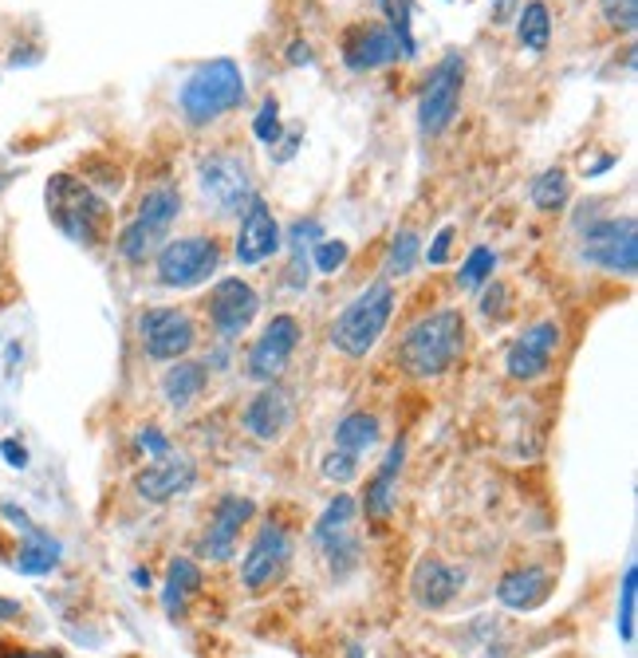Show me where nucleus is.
I'll return each instance as SVG.
<instances>
[{"label":"nucleus","mask_w":638,"mask_h":658,"mask_svg":"<svg viewBox=\"0 0 638 658\" xmlns=\"http://www.w3.org/2000/svg\"><path fill=\"white\" fill-rule=\"evenodd\" d=\"M450 245H453V229H442V233H438V241L430 245V253H426V257H430V265H445V260H450Z\"/></svg>","instance_id":"ea45409f"},{"label":"nucleus","mask_w":638,"mask_h":658,"mask_svg":"<svg viewBox=\"0 0 638 658\" xmlns=\"http://www.w3.org/2000/svg\"><path fill=\"white\" fill-rule=\"evenodd\" d=\"M465 568L457 564H445L438 556H422L418 564H414V576H410V596L414 604L422 607V611H442L457 599V592L465 587Z\"/></svg>","instance_id":"f3484780"},{"label":"nucleus","mask_w":638,"mask_h":658,"mask_svg":"<svg viewBox=\"0 0 638 658\" xmlns=\"http://www.w3.org/2000/svg\"><path fill=\"white\" fill-rule=\"evenodd\" d=\"M319 474L328 477V482H335V485H351L355 477H359V458L355 453H347V450H331L323 462H319Z\"/></svg>","instance_id":"72a5a7b5"},{"label":"nucleus","mask_w":638,"mask_h":658,"mask_svg":"<svg viewBox=\"0 0 638 658\" xmlns=\"http://www.w3.org/2000/svg\"><path fill=\"white\" fill-rule=\"evenodd\" d=\"M635 607H638V568L635 560L623 572V587H618V638L635 643Z\"/></svg>","instance_id":"c756f323"},{"label":"nucleus","mask_w":638,"mask_h":658,"mask_svg":"<svg viewBox=\"0 0 638 658\" xmlns=\"http://www.w3.org/2000/svg\"><path fill=\"white\" fill-rule=\"evenodd\" d=\"M347 241H319L316 253H311V265L319 268V272H340L343 265H347Z\"/></svg>","instance_id":"c9c22d12"},{"label":"nucleus","mask_w":638,"mask_h":658,"mask_svg":"<svg viewBox=\"0 0 638 658\" xmlns=\"http://www.w3.org/2000/svg\"><path fill=\"white\" fill-rule=\"evenodd\" d=\"M347 658H363V647H359V643H351V650H347Z\"/></svg>","instance_id":"09e8293b"},{"label":"nucleus","mask_w":638,"mask_h":658,"mask_svg":"<svg viewBox=\"0 0 638 658\" xmlns=\"http://www.w3.org/2000/svg\"><path fill=\"white\" fill-rule=\"evenodd\" d=\"M493 268H496V253L493 248L477 245L474 253L465 257L462 272H457V284H462V289H477V284H484V280L493 277Z\"/></svg>","instance_id":"473e14b6"},{"label":"nucleus","mask_w":638,"mask_h":658,"mask_svg":"<svg viewBox=\"0 0 638 658\" xmlns=\"http://www.w3.org/2000/svg\"><path fill=\"white\" fill-rule=\"evenodd\" d=\"M289 63H296V68H299V63H311V48H308V44H304V40L292 44V48H289Z\"/></svg>","instance_id":"c03bdc74"},{"label":"nucleus","mask_w":638,"mask_h":658,"mask_svg":"<svg viewBox=\"0 0 638 658\" xmlns=\"http://www.w3.org/2000/svg\"><path fill=\"white\" fill-rule=\"evenodd\" d=\"M138 450H146V458H165V453H170V438H165L162 430H155V426H146V430L138 434Z\"/></svg>","instance_id":"4c0bfd02"},{"label":"nucleus","mask_w":638,"mask_h":658,"mask_svg":"<svg viewBox=\"0 0 638 658\" xmlns=\"http://www.w3.org/2000/svg\"><path fill=\"white\" fill-rule=\"evenodd\" d=\"M0 453H4V462H9L12 470H24V465H28V450H24L21 442H12V438L0 442Z\"/></svg>","instance_id":"a19ab883"},{"label":"nucleus","mask_w":638,"mask_h":658,"mask_svg":"<svg viewBox=\"0 0 638 658\" xmlns=\"http://www.w3.org/2000/svg\"><path fill=\"white\" fill-rule=\"evenodd\" d=\"M21 616V604H12V599H0V619H16Z\"/></svg>","instance_id":"a18cd8bd"},{"label":"nucleus","mask_w":638,"mask_h":658,"mask_svg":"<svg viewBox=\"0 0 638 658\" xmlns=\"http://www.w3.org/2000/svg\"><path fill=\"white\" fill-rule=\"evenodd\" d=\"M60 560H63L60 540L32 525L28 533H24L21 556H16V572H24V576H48L52 568H60Z\"/></svg>","instance_id":"393cba45"},{"label":"nucleus","mask_w":638,"mask_h":658,"mask_svg":"<svg viewBox=\"0 0 638 658\" xmlns=\"http://www.w3.org/2000/svg\"><path fill=\"white\" fill-rule=\"evenodd\" d=\"M418 253H422V245H418V233H410V229L394 233L391 253H387V277H406V272H414V265H418Z\"/></svg>","instance_id":"2f4dec72"},{"label":"nucleus","mask_w":638,"mask_h":658,"mask_svg":"<svg viewBox=\"0 0 638 658\" xmlns=\"http://www.w3.org/2000/svg\"><path fill=\"white\" fill-rule=\"evenodd\" d=\"M44 197H48V217L63 237H72L75 245H99L107 229V202L91 185L79 182L75 174H56Z\"/></svg>","instance_id":"f03ea898"},{"label":"nucleus","mask_w":638,"mask_h":658,"mask_svg":"<svg viewBox=\"0 0 638 658\" xmlns=\"http://www.w3.org/2000/svg\"><path fill=\"white\" fill-rule=\"evenodd\" d=\"M197 482V465L194 458H186V453H165V458H155V465H146L143 474L134 477V489H138V497L150 504H165L174 501V497L189 493Z\"/></svg>","instance_id":"dca6fc26"},{"label":"nucleus","mask_w":638,"mask_h":658,"mask_svg":"<svg viewBox=\"0 0 638 658\" xmlns=\"http://www.w3.org/2000/svg\"><path fill=\"white\" fill-rule=\"evenodd\" d=\"M177 214H182V194H177L174 185H155V190L138 202V217H134V221H143V226L155 229V233H170Z\"/></svg>","instance_id":"a878e982"},{"label":"nucleus","mask_w":638,"mask_h":658,"mask_svg":"<svg viewBox=\"0 0 638 658\" xmlns=\"http://www.w3.org/2000/svg\"><path fill=\"white\" fill-rule=\"evenodd\" d=\"M465 351V316L457 308H442L410 324L398 343V363L414 379H438Z\"/></svg>","instance_id":"f257e3e1"},{"label":"nucleus","mask_w":638,"mask_h":658,"mask_svg":"<svg viewBox=\"0 0 638 658\" xmlns=\"http://www.w3.org/2000/svg\"><path fill=\"white\" fill-rule=\"evenodd\" d=\"M379 9L387 12V28L398 36V48H402V56H418V40H414V32H410V24H414V0H379Z\"/></svg>","instance_id":"c85d7f7f"},{"label":"nucleus","mask_w":638,"mask_h":658,"mask_svg":"<svg viewBox=\"0 0 638 658\" xmlns=\"http://www.w3.org/2000/svg\"><path fill=\"white\" fill-rule=\"evenodd\" d=\"M391 316H394V289L387 280H379V284H371L359 300H351L347 308L335 316V324L328 331L331 348L343 351L347 360H363L382 340Z\"/></svg>","instance_id":"7ed1b4c3"},{"label":"nucleus","mask_w":638,"mask_h":658,"mask_svg":"<svg viewBox=\"0 0 638 658\" xmlns=\"http://www.w3.org/2000/svg\"><path fill=\"white\" fill-rule=\"evenodd\" d=\"M299 343V319L296 316H272L260 340L248 348V375L257 382H277L289 370L292 351Z\"/></svg>","instance_id":"f8f14e48"},{"label":"nucleus","mask_w":638,"mask_h":658,"mask_svg":"<svg viewBox=\"0 0 638 658\" xmlns=\"http://www.w3.org/2000/svg\"><path fill=\"white\" fill-rule=\"evenodd\" d=\"M579 257L587 265L618 272V277H635L638 272V229L635 217H603L596 226H587Z\"/></svg>","instance_id":"423d86ee"},{"label":"nucleus","mask_w":638,"mask_h":658,"mask_svg":"<svg viewBox=\"0 0 638 658\" xmlns=\"http://www.w3.org/2000/svg\"><path fill=\"white\" fill-rule=\"evenodd\" d=\"M398 36H394L387 24H355V28L343 36V60H347L351 72H375V68H387V63L398 60Z\"/></svg>","instance_id":"6ab92c4d"},{"label":"nucleus","mask_w":638,"mask_h":658,"mask_svg":"<svg viewBox=\"0 0 638 658\" xmlns=\"http://www.w3.org/2000/svg\"><path fill=\"white\" fill-rule=\"evenodd\" d=\"M201 194L213 202L217 214H241L253 202L248 166L233 155H213L201 162Z\"/></svg>","instance_id":"ddd939ff"},{"label":"nucleus","mask_w":638,"mask_h":658,"mask_svg":"<svg viewBox=\"0 0 638 658\" xmlns=\"http://www.w3.org/2000/svg\"><path fill=\"white\" fill-rule=\"evenodd\" d=\"M0 658H63L60 650H24L16 643H0Z\"/></svg>","instance_id":"79ce46f5"},{"label":"nucleus","mask_w":638,"mask_h":658,"mask_svg":"<svg viewBox=\"0 0 638 658\" xmlns=\"http://www.w3.org/2000/svg\"><path fill=\"white\" fill-rule=\"evenodd\" d=\"M611 166H615V158H599V162L596 166H587V174H591V178H596V174H603V170H611Z\"/></svg>","instance_id":"49530a36"},{"label":"nucleus","mask_w":638,"mask_h":658,"mask_svg":"<svg viewBox=\"0 0 638 658\" xmlns=\"http://www.w3.org/2000/svg\"><path fill=\"white\" fill-rule=\"evenodd\" d=\"M253 131H257L260 143H268V146L280 143V107H277V99H265V103H260L257 119H253Z\"/></svg>","instance_id":"e433bc0d"},{"label":"nucleus","mask_w":638,"mask_h":658,"mask_svg":"<svg viewBox=\"0 0 638 658\" xmlns=\"http://www.w3.org/2000/svg\"><path fill=\"white\" fill-rule=\"evenodd\" d=\"M516 40L528 52H548V44H552V16H548L544 0H528L525 9L516 12Z\"/></svg>","instance_id":"cd10ccee"},{"label":"nucleus","mask_w":638,"mask_h":658,"mask_svg":"<svg viewBox=\"0 0 638 658\" xmlns=\"http://www.w3.org/2000/svg\"><path fill=\"white\" fill-rule=\"evenodd\" d=\"M280 226L277 217H272V209L260 202V197H253L245 206V221H241V233H237V260L245 268L260 265V260L277 257L280 253Z\"/></svg>","instance_id":"aec40b11"},{"label":"nucleus","mask_w":638,"mask_h":658,"mask_svg":"<svg viewBox=\"0 0 638 658\" xmlns=\"http://www.w3.org/2000/svg\"><path fill=\"white\" fill-rule=\"evenodd\" d=\"M245 103V75L233 60H209L201 63L186 83H182V114L189 123L206 126L221 114L237 111Z\"/></svg>","instance_id":"20e7f679"},{"label":"nucleus","mask_w":638,"mask_h":658,"mask_svg":"<svg viewBox=\"0 0 638 658\" xmlns=\"http://www.w3.org/2000/svg\"><path fill=\"white\" fill-rule=\"evenodd\" d=\"M289 560H292V536L284 525L277 521H265L253 536V545H248L245 560H241V584L260 596L268 587H277L289 572Z\"/></svg>","instance_id":"0eeeda50"},{"label":"nucleus","mask_w":638,"mask_h":658,"mask_svg":"<svg viewBox=\"0 0 638 658\" xmlns=\"http://www.w3.org/2000/svg\"><path fill=\"white\" fill-rule=\"evenodd\" d=\"M379 438H382V426H379V418L375 414H367V411H359V414H347V418L335 426V450H347V453H367V450H375L379 446Z\"/></svg>","instance_id":"bb28decb"},{"label":"nucleus","mask_w":638,"mask_h":658,"mask_svg":"<svg viewBox=\"0 0 638 658\" xmlns=\"http://www.w3.org/2000/svg\"><path fill=\"white\" fill-rule=\"evenodd\" d=\"M257 516V504L248 501V497H237V493H225L217 497V509L209 516L206 533L197 540V552L206 556V560H233L237 556V540H241V528L248 525Z\"/></svg>","instance_id":"9b49d317"},{"label":"nucleus","mask_w":638,"mask_h":658,"mask_svg":"<svg viewBox=\"0 0 638 658\" xmlns=\"http://www.w3.org/2000/svg\"><path fill=\"white\" fill-rule=\"evenodd\" d=\"M462 80H465V60L457 52H450L430 72V80L422 87V99H418V126L426 134H442L453 123L457 103H462Z\"/></svg>","instance_id":"1a4fd4ad"},{"label":"nucleus","mask_w":638,"mask_h":658,"mask_svg":"<svg viewBox=\"0 0 638 658\" xmlns=\"http://www.w3.org/2000/svg\"><path fill=\"white\" fill-rule=\"evenodd\" d=\"M355 513H359V501H355L351 493H340L316 521V545L323 548L328 564L335 568L340 576L347 572V568L359 564V540H355V533H351Z\"/></svg>","instance_id":"9d476101"},{"label":"nucleus","mask_w":638,"mask_h":658,"mask_svg":"<svg viewBox=\"0 0 638 658\" xmlns=\"http://www.w3.org/2000/svg\"><path fill=\"white\" fill-rule=\"evenodd\" d=\"M560 348V324L544 319V324H532V328L520 336V340L508 348L505 355V370L513 379L528 382V379H540L548 367H552V355Z\"/></svg>","instance_id":"a211bd4d"},{"label":"nucleus","mask_w":638,"mask_h":658,"mask_svg":"<svg viewBox=\"0 0 638 658\" xmlns=\"http://www.w3.org/2000/svg\"><path fill=\"white\" fill-rule=\"evenodd\" d=\"M572 194V185H567V174L564 170H544V174L532 182V206L536 209H560Z\"/></svg>","instance_id":"7c9ffc66"},{"label":"nucleus","mask_w":638,"mask_h":658,"mask_svg":"<svg viewBox=\"0 0 638 658\" xmlns=\"http://www.w3.org/2000/svg\"><path fill=\"white\" fill-rule=\"evenodd\" d=\"M548 596H552V572L536 564L513 568V572H505L501 584H496V599H501L508 611H536Z\"/></svg>","instance_id":"412c9836"},{"label":"nucleus","mask_w":638,"mask_h":658,"mask_svg":"<svg viewBox=\"0 0 638 658\" xmlns=\"http://www.w3.org/2000/svg\"><path fill=\"white\" fill-rule=\"evenodd\" d=\"M402 462H406V442H394L382 458L379 474L367 482V493H363V509L371 521H387L394 509V489H398V474H402Z\"/></svg>","instance_id":"4be33fe9"},{"label":"nucleus","mask_w":638,"mask_h":658,"mask_svg":"<svg viewBox=\"0 0 638 658\" xmlns=\"http://www.w3.org/2000/svg\"><path fill=\"white\" fill-rule=\"evenodd\" d=\"M599 4H603V16H608L611 28L618 32L638 28V0H599Z\"/></svg>","instance_id":"f704fd0d"},{"label":"nucleus","mask_w":638,"mask_h":658,"mask_svg":"<svg viewBox=\"0 0 638 658\" xmlns=\"http://www.w3.org/2000/svg\"><path fill=\"white\" fill-rule=\"evenodd\" d=\"M505 300H508V289H505V284H493V289H489V292L481 296V312H484V316H496V319H501V316L508 312Z\"/></svg>","instance_id":"58836bf2"},{"label":"nucleus","mask_w":638,"mask_h":658,"mask_svg":"<svg viewBox=\"0 0 638 658\" xmlns=\"http://www.w3.org/2000/svg\"><path fill=\"white\" fill-rule=\"evenodd\" d=\"M138 343L150 360L170 363V360H186L197 343V328L186 312L177 308H146L138 316Z\"/></svg>","instance_id":"6e6552de"},{"label":"nucleus","mask_w":638,"mask_h":658,"mask_svg":"<svg viewBox=\"0 0 638 658\" xmlns=\"http://www.w3.org/2000/svg\"><path fill=\"white\" fill-rule=\"evenodd\" d=\"M197 592H201V568H197V560L174 556L170 568H165V580H162V611L170 619H182L189 599H194Z\"/></svg>","instance_id":"5701e85b"},{"label":"nucleus","mask_w":638,"mask_h":658,"mask_svg":"<svg viewBox=\"0 0 638 658\" xmlns=\"http://www.w3.org/2000/svg\"><path fill=\"white\" fill-rule=\"evenodd\" d=\"M206 382H209V367L206 363H174V367L165 370V379H162V394L165 402L174 406V411H186V406H194L197 394L206 391Z\"/></svg>","instance_id":"b1692460"},{"label":"nucleus","mask_w":638,"mask_h":658,"mask_svg":"<svg viewBox=\"0 0 638 658\" xmlns=\"http://www.w3.org/2000/svg\"><path fill=\"white\" fill-rule=\"evenodd\" d=\"M292 422H296V399L284 387H277V382H268L265 391L253 394V402L241 414V426L257 442H280Z\"/></svg>","instance_id":"2eb2a0df"},{"label":"nucleus","mask_w":638,"mask_h":658,"mask_svg":"<svg viewBox=\"0 0 638 658\" xmlns=\"http://www.w3.org/2000/svg\"><path fill=\"white\" fill-rule=\"evenodd\" d=\"M131 580H134V587H150V572H143V568H134Z\"/></svg>","instance_id":"de8ad7c7"},{"label":"nucleus","mask_w":638,"mask_h":658,"mask_svg":"<svg viewBox=\"0 0 638 658\" xmlns=\"http://www.w3.org/2000/svg\"><path fill=\"white\" fill-rule=\"evenodd\" d=\"M260 312V296L253 284H245L241 277L217 280L213 296H209V319H213L217 336L225 340H237L241 331L253 328V319Z\"/></svg>","instance_id":"4468645a"},{"label":"nucleus","mask_w":638,"mask_h":658,"mask_svg":"<svg viewBox=\"0 0 638 658\" xmlns=\"http://www.w3.org/2000/svg\"><path fill=\"white\" fill-rule=\"evenodd\" d=\"M516 16V0H493V24H508Z\"/></svg>","instance_id":"37998d69"},{"label":"nucleus","mask_w":638,"mask_h":658,"mask_svg":"<svg viewBox=\"0 0 638 658\" xmlns=\"http://www.w3.org/2000/svg\"><path fill=\"white\" fill-rule=\"evenodd\" d=\"M158 284L165 289H197L221 268V245L213 237H177L155 253Z\"/></svg>","instance_id":"39448f33"}]
</instances>
